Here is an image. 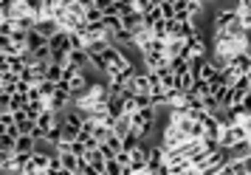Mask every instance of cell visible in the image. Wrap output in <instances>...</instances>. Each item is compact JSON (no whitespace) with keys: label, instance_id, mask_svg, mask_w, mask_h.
<instances>
[{"label":"cell","instance_id":"55","mask_svg":"<svg viewBox=\"0 0 251 175\" xmlns=\"http://www.w3.org/2000/svg\"><path fill=\"white\" fill-rule=\"evenodd\" d=\"M246 170H249V173H251V158H249V161H246Z\"/></svg>","mask_w":251,"mask_h":175},{"label":"cell","instance_id":"36","mask_svg":"<svg viewBox=\"0 0 251 175\" xmlns=\"http://www.w3.org/2000/svg\"><path fill=\"white\" fill-rule=\"evenodd\" d=\"M104 173H107V175H125V173H122V164L116 161V155L104 161Z\"/></svg>","mask_w":251,"mask_h":175},{"label":"cell","instance_id":"20","mask_svg":"<svg viewBox=\"0 0 251 175\" xmlns=\"http://www.w3.org/2000/svg\"><path fill=\"white\" fill-rule=\"evenodd\" d=\"M88 65H91L93 71H99V74H104V71H107V62H104L102 51H88Z\"/></svg>","mask_w":251,"mask_h":175},{"label":"cell","instance_id":"8","mask_svg":"<svg viewBox=\"0 0 251 175\" xmlns=\"http://www.w3.org/2000/svg\"><path fill=\"white\" fill-rule=\"evenodd\" d=\"M37 144L40 141L31 136V133H20L17 139H14V152H23V155H31V152L37 150Z\"/></svg>","mask_w":251,"mask_h":175},{"label":"cell","instance_id":"15","mask_svg":"<svg viewBox=\"0 0 251 175\" xmlns=\"http://www.w3.org/2000/svg\"><path fill=\"white\" fill-rule=\"evenodd\" d=\"M107 116H110V119H122V116H127L122 96H110V102H107Z\"/></svg>","mask_w":251,"mask_h":175},{"label":"cell","instance_id":"51","mask_svg":"<svg viewBox=\"0 0 251 175\" xmlns=\"http://www.w3.org/2000/svg\"><path fill=\"white\" fill-rule=\"evenodd\" d=\"M240 105H243V107H246V110L251 113V91H246V94H243V99H240Z\"/></svg>","mask_w":251,"mask_h":175},{"label":"cell","instance_id":"29","mask_svg":"<svg viewBox=\"0 0 251 175\" xmlns=\"http://www.w3.org/2000/svg\"><path fill=\"white\" fill-rule=\"evenodd\" d=\"M34 31L37 34H43V37H51L54 31H57V23H54V20H37Z\"/></svg>","mask_w":251,"mask_h":175},{"label":"cell","instance_id":"37","mask_svg":"<svg viewBox=\"0 0 251 175\" xmlns=\"http://www.w3.org/2000/svg\"><path fill=\"white\" fill-rule=\"evenodd\" d=\"M147 51H152V54H167V40H155V37H152ZM147 51H144V54H147Z\"/></svg>","mask_w":251,"mask_h":175},{"label":"cell","instance_id":"23","mask_svg":"<svg viewBox=\"0 0 251 175\" xmlns=\"http://www.w3.org/2000/svg\"><path fill=\"white\" fill-rule=\"evenodd\" d=\"M104 147H107V150L113 152H119V150H125V147H122V136H119V133H113V130H110V133H107V136H104V141H102Z\"/></svg>","mask_w":251,"mask_h":175},{"label":"cell","instance_id":"27","mask_svg":"<svg viewBox=\"0 0 251 175\" xmlns=\"http://www.w3.org/2000/svg\"><path fill=\"white\" fill-rule=\"evenodd\" d=\"M43 46H48V37L37 34V31H28V43H25V48H28V51H37V48H43Z\"/></svg>","mask_w":251,"mask_h":175},{"label":"cell","instance_id":"47","mask_svg":"<svg viewBox=\"0 0 251 175\" xmlns=\"http://www.w3.org/2000/svg\"><path fill=\"white\" fill-rule=\"evenodd\" d=\"M79 141L85 144V150H96V147H99V141L93 139V136H82L79 133Z\"/></svg>","mask_w":251,"mask_h":175},{"label":"cell","instance_id":"5","mask_svg":"<svg viewBox=\"0 0 251 175\" xmlns=\"http://www.w3.org/2000/svg\"><path fill=\"white\" fill-rule=\"evenodd\" d=\"M226 130V122H223V116H209L203 122V139L209 141H220V133Z\"/></svg>","mask_w":251,"mask_h":175},{"label":"cell","instance_id":"52","mask_svg":"<svg viewBox=\"0 0 251 175\" xmlns=\"http://www.w3.org/2000/svg\"><path fill=\"white\" fill-rule=\"evenodd\" d=\"M79 3L85 6V9H91V6H93V0H79Z\"/></svg>","mask_w":251,"mask_h":175},{"label":"cell","instance_id":"56","mask_svg":"<svg viewBox=\"0 0 251 175\" xmlns=\"http://www.w3.org/2000/svg\"><path fill=\"white\" fill-rule=\"evenodd\" d=\"M96 175H107V173H104V170H99V173H96Z\"/></svg>","mask_w":251,"mask_h":175},{"label":"cell","instance_id":"11","mask_svg":"<svg viewBox=\"0 0 251 175\" xmlns=\"http://www.w3.org/2000/svg\"><path fill=\"white\" fill-rule=\"evenodd\" d=\"M141 62L147 65V71H158L164 65H170V57L167 54H152V51H147V54H141Z\"/></svg>","mask_w":251,"mask_h":175},{"label":"cell","instance_id":"25","mask_svg":"<svg viewBox=\"0 0 251 175\" xmlns=\"http://www.w3.org/2000/svg\"><path fill=\"white\" fill-rule=\"evenodd\" d=\"M43 3H46V0H23L25 12L31 14L34 20H43Z\"/></svg>","mask_w":251,"mask_h":175},{"label":"cell","instance_id":"13","mask_svg":"<svg viewBox=\"0 0 251 175\" xmlns=\"http://www.w3.org/2000/svg\"><path fill=\"white\" fill-rule=\"evenodd\" d=\"M150 40H152V31H150L147 25H141V28H138L136 34H133V48L144 54V51L150 48Z\"/></svg>","mask_w":251,"mask_h":175},{"label":"cell","instance_id":"46","mask_svg":"<svg viewBox=\"0 0 251 175\" xmlns=\"http://www.w3.org/2000/svg\"><path fill=\"white\" fill-rule=\"evenodd\" d=\"M0 150L3 152H14V136H0Z\"/></svg>","mask_w":251,"mask_h":175},{"label":"cell","instance_id":"22","mask_svg":"<svg viewBox=\"0 0 251 175\" xmlns=\"http://www.w3.org/2000/svg\"><path fill=\"white\" fill-rule=\"evenodd\" d=\"M43 141H46L48 147H57L59 141H62V125H54L51 130H46V136H43Z\"/></svg>","mask_w":251,"mask_h":175},{"label":"cell","instance_id":"16","mask_svg":"<svg viewBox=\"0 0 251 175\" xmlns=\"http://www.w3.org/2000/svg\"><path fill=\"white\" fill-rule=\"evenodd\" d=\"M31 164H34V170L46 173V170H48V164H51V150H48V152L34 150V152H31Z\"/></svg>","mask_w":251,"mask_h":175},{"label":"cell","instance_id":"31","mask_svg":"<svg viewBox=\"0 0 251 175\" xmlns=\"http://www.w3.org/2000/svg\"><path fill=\"white\" fill-rule=\"evenodd\" d=\"M9 68H12V74H17V76H20L28 65H25V59L20 57V54H12V57H9Z\"/></svg>","mask_w":251,"mask_h":175},{"label":"cell","instance_id":"1","mask_svg":"<svg viewBox=\"0 0 251 175\" xmlns=\"http://www.w3.org/2000/svg\"><path fill=\"white\" fill-rule=\"evenodd\" d=\"M249 130H246V125H226V130L220 133V150H231V147H237L240 141H249Z\"/></svg>","mask_w":251,"mask_h":175},{"label":"cell","instance_id":"14","mask_svg":"<svg viewBox=\"0 0 251 175\" xmlns=\"http://www.w3.org/2000/svg\"><path fill=\"white\" fill-rule=\"evenodd\" d=\"M104 28H107V34H110V40H113L119 31H125V25H122V14H104L102 17Z\"/></svg>","mask_w":251,"mask_h":175},{"label":"cell","instance_id":"49","mask_svg":"<svg viewBox=\"0 0 251 175\" xmlns=\"http://www.w3.org/2000/svg\"><path fill=\"white\" fill-rule=\"evenodd\" d=\"M116 161L122 164V167H127V164H130V152H127V150H119V152H116Z\"/></svg>","mask_w":251,"mask_h":175},{"label":"cell","instance_id":"21","mask_svg":"<svg viewBox=\"0 0 251 175\" xmlns=\"http://www.w3.org/2000/svg\"><path fill=\"white\" fill-rule=\"evenodd\" d=\"M141 141H144V139L138 136L136 130H127L125 136H122V147H125V150L130 152V150H136V147H138V144H141Z\"/></svg>","mask_w":251,"mask_h":175},{"label":"cell","instance_id":"59","mask_svg":"<svg viewBox=\"0 0 251 175\" xmlns=\"http://www.w3.org/2000/svg\"><path fill=\"white\" fill-rule=\"evenodd\" d=\"M249 54H251V46H249Z\"/></svg>","mask_w":251,"mask_h":175},{"label":"cell","instance_id":"3","mask_svg":"<svg viewBox=\"0 0 251 175\" xmlns=\"http://www.w3.org/2000/svg\"><path fill=\"white\" fill-rule=\"evenodd\" d=\"M181 57H186L189 62H192V59H203L206 57V40L203 37H189V40H183Z\"/></svg>","mask_w":251,"mask_h":175},{"label":"cell","instance_id":"45","mask_svg":"<svg viewBox=\"0 0 251 175\" xmlns=\"http://www.w3.org/2000/svg\"><path fill=\"white\" fill-rule=\"evenodd\" d=\"M79 139V130L76 127H65V125H62V141H76Z\"/></svg>","mask_w":251,"mask_h":175},{"label":"cell","instance_id":"32","mask_svg":"<svg viewBox=\"0 0 251 175\" xmlns=\"http://www.w3.org/2000/svg\"><path fill=\"white\" fill-rule=\"evenodd\" d=\"M59 161H62V167H65V170H71V173H76V170H79V155H74V152H68V155H59Z\"/></svg>","mask_w":251,"mask_h":175},{"label":"cell","instance_id":"2","mask_svg":"<svg viewBox=\"0 0 251 175\" xmlns=\"http://www.w3.org/2000/svg\"><path fill=\"white\" fill-rule=\"evenodd\" d=\"M183 133L178 127H175V125H170V122H167V125H164V127H161V147H164V152H170V150H175V147H178V144H183Z\"/></svg>","mask_w":251,"mask_h":175},{"label":"cell","instance_id":"34","mask_svg":"<svg viewBox=\"0 0 251 175\" xmlns=\"http://www.w3.org/2000/svg\"><path fill=\"white\" fill-rule=\"evenodd\" d=\"M62 68H65V65L48 62V74H46V79H51V82H62Z\"/></svg>","mask_w":251,"mask_h":175},{"label":"cell","instance_id":"39","mask_svg":"<svg viewBox=\"0 0 251 175\" xmlns=\"http://www.w3.org/2000/svg\"><path fill=\"white\" fill-rule=\"evenodd\" d=\"M65 12L74 14V17H79V20H82V17H85V6H82L79 0H74V3H68V6H65Z\"/></svg>","mask_w":251,"mask_h":175},{"label":"cell","instance_id":"50","mask_svg":"<svg viewBox=\"0 0 251 175\" xmlns=\"http://www.w3.org/2000/svg\"><path fill=\"white\" fill-rule=\"evenodd\" d=\"M9 54H0V74H9Z\"/></svg>","mask_w":251,"mask_h":175},{"label":"cell","instance_id":"4","mask_svg":"<svg viewBox=\"0 0 251 175\" xmlns=\"http://www.w3.org/2000/svg\"><path fill=\"white\" fill-rule=\"evenodd\" d=\"M234 17H237V9H215V14H212V28H215V34H223Z\"/></svg>","mask_w":251,"mask_h":175},{"label":"cell","instance_id":"40","mask_svg":"<svg viewBox=\"0 0 251 175\" xmlns=\"http://www.w3.org/2000/svg\"><path fill=\"white\" fill-rule=\"evenodd\" d=\"M28 105V96L25 94H12V110H23Z\"/></svg>","mask_w":251,"mask_h":175},{"label":"cell","instance_id":"42","mask_svg":"<svg viewBox=\"0 0 251 175\" xmlns=\"http://www.w3.org/2000/svg\"><path fill=\"white\" fill-rule=\"evenodd\" d=\"M12 110V94L0 91V113H9Z\"/></svg>","mask_w":251,"mask_h":175},{"label":"cell","instance_id":"60","mask_svg":"<svg viewBox=\"0 0 251 175\" xmlns=\"http://www.w3.org/2000/svg\"><path fill=\"white\" fill-rule=\"evenodd\" d=\"M203 3H206V0H203Z\"/></svg>","mask_w":251,"mask_h":175},{"label":"cell","instance_id":"9","mask_svg":"<svg viewBox=\"0 0 251 175\" xmlns=\"http://www.w3.org/2000/svg\"><path fill=\"white\" fill-rule=\"evenodd\" d=\"M164 155H167V152H164L161 144H150L147 147V173H155V170H158L161 164H164Z\"/></svg>","mask_w":251,"mask_h":175},{"label":"cell","instance_id":"53","mask_svg":"<svg viewBox=\"0 0 251 175\" xmlns=\"http://www.w3.org/2000/svg\"><path fill=\"white\" fill-rule=\"evenodd\" d=\"M243 125H246V130H249V136H251V116L246 119V122H243Z\"/></svg>","mask_w":251,"mask_h":175},{"label":"cell","instance_id":"35","mask_svg":"<svg viewBox=\"0 0 251 175\" xmlns=\"http://www.w3.org/2000/svg\"><path fill=\"white\" fill-rule=\"evenodd\" d=\"M158 20H164V14H161L158 6H152V9L144 14V25H147V28H152V23H158Z\"/></svg>","mask_w":251,"mask_h":175},{"label":"cell","instance_id":"19","mask_svg":"<svg viewBox=\"0 0 251 175\" xmlns=\"http://www.w3.org/2000/svg\"><path fill=\"white\" fill-rule=\"evenodd\" d=\"M23 110H25V119L37 125V116H40L43 110H48V107H46V99H43V102H28V105H25Z\"/></svg>","mask_w":251,"mask_h":175},{"label":"cell","instance_id":"54","mask_svg":"<svg viewBox=\"0 0 251 175\" xmlns=\"http://www.w3.org/2000/svg\"><path fill=\"white\" fill-rule=\"evenodd\" d=\"M186 175H201V173H198V170H189V173H186Z\"/></svg>","mask_w":251,"mask_h":175},{"label":"cell","instance_id":"10","mask_svg":"<svg viewBox=\"0 0 251 175\" xmlns=\"http://www.w3.org/2000/svg\"><path fill=\"white\" fill-rule=\"evenodd\" d=\"M127 91H133V94H152V88H150V76H147V71H144V74H136L133 79L127 82Z\"/></svg>","mask_w":251,"mask_h":175},{"label":"cell","instance_id":"44","mask_svg":"<svg viewBox=\"0 0 251 175\" xmlns=\"http://www.w3.org/2000/svg\"><path fill=\"white\" fill-rule=\"evenodd\" d=\"M93 6H96L102 14H110V12H113V0H93Z\"/></svg>","mask_w":251,"mask_h":175},{"label":"cell","instance_id":"24","mask_svg":"<svg viewBox=\"0 0 251 175\" xmlns=\"http://www.w3.org/2000/svg\"><path fill=\"white\" fill-rule=\"evenodd\" d=\"M152 37L155 40H170V20H158V23H152Z\"/></svg>","mask_w":251,"mask_h":175},{"label":"cell","instance_id":"30","mask_svg":"<svg viewBox=\"0 0 251 175\" xmlns=\"http://www.w3.org/2000/svg\"><path fill=\"white\" fill-rule=\"evenodd\" d=\"M170 68H172V74L178 76V74H183V71H189V59H186V57H172L170 59Z\"/></svg>","mask_w":251,"mask_h":175},{"label":"cell","instance_id":"43","mask_svg":"<svg viewBox=\"0 0 251 175\" xmlns=\"http://www.w3.org/2000/svg\"><path fill=\"white\" fill-rule=\"evenodd\" d=\"M150 9H152V3H150V0H133V12H138V14H147Z\"/></svg>","mask_w":251,"mask_h":175},{"label":"cell","instance_id":"7","mask_svg":"<svg viewBox=\"0 0 251 175\" xmlns=\"http://www.w3.org/2000/svg\"><path fill=\"white\" fill-rule=\"evenodd\" d=\"M88 85H91V79H88V74L85 71H79V74H74L68 79V91H71V96L76 99V96H82L85 91H88Z\"/></svg>","mask_w":251,"mask_h":175},{"label":"cell","instance_id":"48","mask_svg":"<svg viewBox=\"0 0 251 175\" xmlns=\"http://www.w3.org/2000/svg\"><path fill=\"white\" fill-rule=\"evenodd\" d=\"M25 96H28V102H43V96H40V88H37V85H31Z\"/></svg>","mask_w":251,"mask_h":175},{"label":"cell","instance_id":"6","mask_svg":"<svg viewBox=\"0 0 251 175\" xmlns=\"http://www.w3.org/2000/svg\"><path fill=\"white\" fill-rule=\"evenodd\" d=\"M228 71H231V76H249V71H251V54H237V57L228 62Z\"/></svg>","mask_w":251,"mask_h":175},{"label":"cell","instance_id":"33","mask_svg":"<svg viewBox=\"0 0 251 175\" xmlns=\"http://www.w3.org/2000/svg\"><path fill=\"white\" fill-rule=\"evenodd\" d=\"M0 54H9V57L17 54V46L12 43V37L9 34H0Z\"/></svg>","mask_w":251,"mask_h":175},{"label":"cell","instance_id":"18","mask_svg":"<svg viewBox=\"0 0 251 175\" xmlns=\"http://www.w3.org/2000/svg\"><path fill=\"white\" fill-rule=\"evenodd\" d=\"M155 74H158L161 88H164V91H172V88H175V74H172V68H170V65H164V68H158Z\"/></svg>","mask_w":251,"mask_h":175},{"label":"cell","instance_id":"41","mask_svg":"<svg viewBox=\"0 0 251 175\" xmlns=\"http://www.w3.org/2000/svg\"><path fill=\"white\" fill-rule=\"evenodd\" d=\"M158 9H161V14H164V20H175V6H172L170 0H164Z\"/></svg>","mask_w":251,"mask_h":175},{"label":"cell","instance_id":"26","mask_svg":"<svg viewBox=\"0 0 251 175\" xmlns=\"http://www.w3.org/2000/svg\"><path fill=\"white\" fill-rule=\"evenodd\" d=\"M68 65H76L79 71H85V65H88V51H71Z\"/></svg>","mask_w":251,"mask_h":175},{"label":"cell","instance_id":"17","mask_svg":"<svg viewBox=\"0 0 251 175\" xmlns=\"http://www.w3.org/2000/svg\"><path fill=\"white\" fill-rule=\"evenodd\" d=\"M175 88H178L181 94L192 91V88H195V76H192V71H183V74H178V76H175Z\"/></svg>","mask_w":251,"mask_h":175},{"label":"cell","instance_id":"28","mask_svg":"<svg viewBox=\"0 0 251 175\" xmlns=\"http://www.w3.org/2000/svg\"><path fill=\"white\" fill-rule=\"evenodd\" d=\"M57 85H59V82L43 79V82H40V85H37V88H40V96H43V99H46V102H48V99H51V96L57 94Z\"/></svg>","mask_w":251,"mask_h":175},{"label":"cell","instance_id":"12","mask_svg":"<svg viewBox=\"0 0 251 175\" xmlns=\"http://www.w3.org/2000/svg\"><path fill=\"white\" fill-rule=\"evenodd\" d=\"M122 25H125V31H127V34H136L138 28L144 25V14H138V12L122 14Z\"/></svg>","mask_w":251,"mask_h":175},{"label":"cell","instance_id":"38","mask_svg":"<svg viewBox=\"0 0 251 175\" xmlns=\"http://www.w3.org/2000/svg\"><path fill=\"white\" fill-rule=\"evenodd\" d=\"M102 17H104V14L99 12L96 6H91V9H85V17H82V20H85V23H99Z\"/></svg>","mask_w":251,"mask_h":175},{"label":"cell","instance_id":"57","mask_svg":"<svg viewBox=\"0 0 251 175\" xmlns=\"http://www.w3.org/2000/svg\"><path fill=\"white\" fill-rule=\"evenodd\" d=\"M217 175H226V173H223V170H220V173H217Z\"/></svg>","mask_w":251,"mask_h":175},{"label":"cell","instance_id":"58","mask_svg":"<svg viewBox=\"0 0 251 175\" xmlns=\"http://www.w3.org/2000/svg\"><path fill=\"white\" fill-rule=\"evenodd\" d=\"M40 175H48V173H40Z\"/></svg>","mask_w":251,"mask_h":175}]
</instances>
